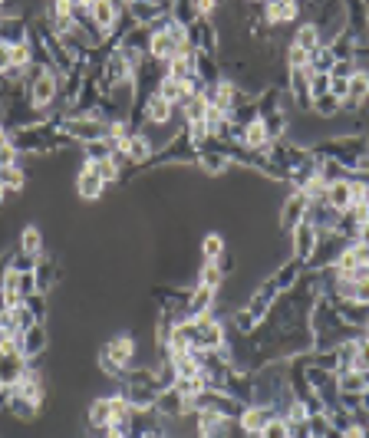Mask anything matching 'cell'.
I'll return each mask as SVG.
<instances>
[{"label": "cell", "instance_id": "44dd1931", "mask_svg": "<svg viewBox=\"0 0 369 438\" xmlns=\"http://www.w3.org/2000/svg\"><path fill=\"white\" fill-rule=\"evenodd\" d=\"M353 370H356V372H366L369 370V340L353 343Z\"/></svg>", "mask_w": 369, "mask_h": 438}, {"label": "cell", "instance_id": "7402d4cb", "mask_svg": "<svg viewBox=\"0 0 369 438\" xmlns=\"http://www.w3.org/2000/svg\"><path fill=\"white\" fill-rule=\"evenodd\" d=\"M293 46H300V50H307V53L320 50V36H317V26H303L300 34H297V44H293Z\"/></svg>", "mask_w": 369, "mask_h": 438}, {"label": "cell", "instance_id": "5bb4252c", "mask_svg": "<svg viewBox=\"0 0 369 438\" xmlns=\"http://www.w3.org/2000/svg\"><path fill=\"white\" fill-rule=\"evenodd\" d=\"M366 96H369V76L366 73H353L350 86H346V103L356 106V103H363Z\"/></svg>", "mask_w": 369, "mask_h": 438}, {"label": "cell", "instance_id": "5b68a950", "mask_svg": "<svg viewBox=\"0 0 369 438\" xmlns=\"http://www.w3.org/2000/svg\"><path fill=\"white\" fill-rule=\"evenodd\" d=\"M17 343H20V352H24L26 360H30V356H40V352L46 350V330H44V323H34L26 333H20Z\"/></svg>", "mask_w": 369, "mask_h": 438}, {"label": "cell", "instance_id": "9a60e30c", "mask_svg": "<svg viewBox=\"0 0 369 438\" xmlns=\"http://www.w3.org/2000/svg\"><path fill=\"white\" fill-rule=\"evenodd\" d=\"M24 172H20L17 165H7V168H0V185H4V191L7 195H17L20 188H24Z\"/></svg>", "mask_w": 369, "mask_h": 438}, {"label": "cell", "instance_id": "8fae6325", "mask_svg": "<svg viewBox=\"0 0 369 438\" xmlns=\"http://www.w3.org/2000/svg\"><path fill=\"white\" fill-rule=\"evenodd\" d=\"M267 4V20L271 24H283V20L297 17V0H264Z\"/></svg>", "mask_w": 369, "mask_h": 438}, {"label": "cell", "instance_id": "277c9868", "mask_svg": "<svg viewBox=\"0 0 369 438\" xmlns=\"http://www.w3.org/2000/svg\"><path fill=\"white\" fill-rule=\"evenodd\" d=\"M307 208H310V195L307 191H297V195L283 205V211H280V221H283V228H297V224L303 221V215H307Z\"/></svg>", "mask_w": 369, "mask_h": 438}, {"label": "cell", "instance_id": "4fadbf2b", "mask_svg": "<svg viewBox=\"0 0 369 438\" xmlns=\"http://www.w3.org/2000/svg\"><path fill=\"white\" fill-rule=\"evenodd\" d=\"M208 109H211V99H205L201 93H191L185 99V116H188V126L191 122H205L208 119Z\"/></svg>", "mask_w": 369, "mask_h": 438}, {"label": "cell", "instance_id": "83f0119b", "mask_svg": "<svg viewBox=\"0 0 369 438\" xmlns=\"http://www.w3.org/2000/svg\"><path fill=\"white\" fill-rule=\"evenodd\" d=\"M99 172V178L103 181H112V178H119V168H116V162H112V155L109 158H103V162H89Z\"/></svg>", "mask_w": 369, "mask_h": 438}, {"label": "cell", "instance_id": "2e32d148", "mask_svg": "<svg viewBox=\"0 0 369 438\" xmlns=\"http://www.w3.org/2000/svg\"><path fill=\"white\" fill-rule=\"evenodd\" d=\"M89 425H93V429H106V425H112L109 399H96V402L89 405Z\"/></svg>", "mask_w": 369, "mask_h": 438}, {"label": "cell", "instance_id": "30bf717a", "mask_svg": "<svg viewBox=\"0 0 369 438\" xmlns=\"http://www.w3.org/2000/svg\"><path fill=\"white\" fill-rule=\"evenodd\" d=\"M293 248H297V258H310L313 248H317V231L310 221H300L293 228Z\"/></svg>", "mask_w": 369, "mask_h": 438}, {"label": "cell", "instance_id": "f1b7e54d", "mask_svg": "<svg viewBox=\"0 0 369 438\" xmlns=\"http://www.w3.org/2000/svg\"><path fill=\"white\" fill-rule=\"evenodd\" d=\"M10 56H14V69H26L30 66V44L10 46Z\"/></svg>", "mask_w": 369, "mask_h": 438}, {"label": "cell", "instance_id": "ffe728a7", "mask_svg": "<svg viewBox=\"0 0 369 438\" xmlns=\"http://www.w3.org/2000/svg\"><path fill=\"white\" fill-rule=\"evenodd\" d=\"M126 152H129L132 162H146L148 155H152V148H148V138H146V136H132V138H129V148H126Z\"/></svg>", "mask_w": 369, "mask_h": 438}, {"label": "cell", "instance_id": "e575fe53", "mask_svg": "<svg viewBox=\"0 0 369 438\" xmlns=\"http://www.w3.org/2000/svg\"><path fill=\"white\" fill-rule=\"evenodd\" d=\"M198 7L205 10V14H211V7H215V0H198Z\"/></svg>", "mask_w": 369, "mask_h": 438}, {"label": "cell", "instance_id": "8992f818", "mask_svg": "<svg viewBox=\"0 0 369 438\" xmlns=\"http://www.w3.org/2000/svg\"><path fill=\"white\" fill-rule=\"evenodd\" d=\"M155 96H162L165 103H185V99L191 96V89H188V83H185V79H175V76H168V73H165Z\"/></svg>", "mask_w": 369, "mask_h": 438}, {"label": "cell", "instance_id": "7a4b0ae2", "mask_svg": "<svg viewBox=\"0 0 369 438\" xmlns=\"http://www.w3.org/2000/svg\"><path fill=\"white\" fill-rule=\"evenodd\" d=\"M103 352H106L103 356L106 370H122V366H129L132 352H136V340H132V336H116Z\"/></svg>", "mask_w": 369, "mask_h": 438}, {"label": "cell", "instance_id": "1f68e13d", "mask_svg": "<svg viewBox=\"0 0 369 438\" xmlns=\"http://www.w3.org/2000/svg\"><path fill=\"white\" fill-rule=\"evenodd\" d=\"M10 69H14V56H10V46H7V44H0V73L7 76Z\"/></svg>", "mask_w": 369, "mask_h": 438}, {"label": "cell", "instance_id": "3957f363", "mask_svg": "<svg viewBox=\"0 0 369 438\" xmlns=\"http://www.w3.org/2000/svg\"><path fill=\"white\" fill-rule=\"evenodd\" d=\"M53 96H56V76L53 73H40L34 79V86H30V106L44 109V106L53 103Z\"/></svg>", "mask_w": 369, "mask_h": 438}, {"label": "cell", "instance_id": "4316f807", "mask_svg": "<svg viewBox=\"0 0 369 438\" xmlns=\"http://www.w3.org/2000/svg\"><path fill=\"white\" fill-rule=\"evenodd\" d=\"M340 386H343V392L360 395L363 389H366V379H363V372H343V382H340Z\"/></svg>", "mask_w": 369, "mask_h": 438}, {"label": "cell", "instance_id": "52a82bcc", "mask_svg": "<svg viewBox=\"0 0 369 438\" xmlns=\"http://www.w3.org/2000/svg\"><path fill=\"white\" fill-rule=\"evenodd\" d=\"M323 198L333 211H346V208L353 205V185L350 181H333V185H326Z\"/></svg>", "mask_w": 369, "mask_h": 438}, {"label": "cell", "instance_id": "9c48e42d", "mask_svg": "<svg viewBox=\"0 0 369 438\" xmlns=\"http://www.w3.org/2000/svg\"><path fill=\"white\" fill-rule=\"evenodd\" d=\"M14 392L24 395V399H26L30 405H40V399H44V379L36 376V372L26 370V372H24V379H20L17 386H14Z\"/></svg>", "mask_w": 369, "mask_h": 438}, {"label": "cell", "instance_id": "ac0fdd59", "mask_svg": "<svg viewBox=\"0 0 369 438\" xmlns=\"http://www.w3.org/2000/svg\"><path fill=\"white\" fill-rule=\"evenodd\" d=\"M20 250L30 254V258H36V254L44 250V234L36 231V228H24V234H20Z\"/></svg>", "mask_w": 369, "mask_h": 438}, {"label": "cell", "instance_id": "d4e9b609", "mask_svg": "<svg viewBox=\"0 0 369 438\" xmlns=\"http://www.w3.org/2000/svg\"><path fill=\"white\" fill-rule=\"evenodd\" d=\"M340 103H343V99H336L333 93H323L320 99H313V106H317L320 116H333V112L340 109Z\"/></svg>", "mask_w": 369, "mask_h": 438}, {"label": "cell", "instance_id": "f546056e", "mask_svg": "<svg viewBox=\"0 0 369 438\" xmlns=\"http://www.w3.org/2000/svg\"><path fill=\"white\" fill-rule=\"evenodd\" d=\"M307 419H310L307 405H303V402H290V409H287V425H303Z\"/></svg>", "mask_w": 369, "mask_h": 438}, {"label": "cell", "instance_id": "4dcf8cb0", "mask_svg": "<svg viewBox=\"0 0 369 438\" xmlns=\"http://www.w3.org/2000/svg\"><path fill=\"white\" fill-rule=\"evenodd\" d=\"M307 60H310L307 50H300V46H290V66L293 69H303V66H307Z\"/></svg>", "mask_w": 369, "mask_h": 438}, {"label": "cell", "instance_id": "cb8c5ba5", "mask_svg": "<svg viewBox=\"0 0 369 438\" xmlns=\"http://www.w3.org/2000/svg\"><path fill=\"white\" fill-rule=\"evenodd\" d=\"M261 438H290V425L280 419H271L264 425V432H261Z\"/></svg>", "mask_w": 369, "mask_h": 438}, {"label": "cell", "instance_id": "6da1fadb", "mask_svg": "<svg viewBox=\"0 0 369 438\" xmlns=\"http://www.w3.org/2000/svg\"><path fill=\"white\" fill-rule=\"evenodd\" d=\"M24 372H26V356L20 352L17 340H7L0 346V386L14 389L24 379Z\"/></svg>", "mask_w": 369, "mask_h": 438}, {"label": "cell", "instance_id": "d6986e66", "mask_svg": "<svg viewBox=\"0 0 369 438\" xmlns=\"http://www.w3.org/2000/svg\"><path fill=\"white\" fill-rule=\"evenodd\" d=\"M244 142H248L251 148L267 146V122H264V119L248 122V129H244Z\"/></svg>", "mask_w": 369, "mask_h": 438}, {"label": "cell", "instance_id": "d6a6232c", "mask_svg": "<svg viewBox=\"0 0 369 438\" xmlns=\"http://www.w3.org/2000/svg\"><path fill=\"white\" fill-rule=\"evenodd\" d=\"M343 438H366V435H363V429H356V425H353V429L343 432Z\"/></svg>", "mask_w": 369, "mask_h": 438}, {"label": "cell", "instance_id": "836d02e7", "mask_svg": "<svg viewBox=\"0 0 369 438\" xmlns=\"http://www.w3.org/2000/svg\"><path fill=\"white\" fill-rule=\"evenodd\" d=\"M360 238H363V244H369V221L360 224Z\"/></svg>", "mask_w": 369, "mask_h": 438}, {"label": "cell", "instance_id": "ba28073f", "mask_svg": "<svg viewBox=\"0 0 369 438\" xmlns=\"http://www.w3.org/2000/svg\"><path fill=\"white\" fill-rule=\"evenodd\" d=\"M267 422H271V412H267L264 405H251V409L241 412V432H248V435H261Z\"/></svg>", "mask_w": 369, "mask_h": 438}, {"label": "cell", "instance_id": "484cf974", "mask_svg": "<svg viewBox=\"0 0 369 438\" xmlns=\"http://www.w3.org/2000/svg\"><path fill=\"white\" fill-rule=\"evenodd\" d=\"M218 284H221V270H218L215 260H205V270H201V287H211V290H215Z\"/></svg>", "mask_w": 369, "mask_h": 438}, {"label": "cell", "instance_id": "603a6c76", "mask_svg": "<svg viewBox=\"0 0 369 438\" xmlns=\"http://www.w3.org/2000/svg\"><path fill=\"white\" fill-rule=\"evenodd\" d=\"M201 254H205V260H215L218 264V258L224 254V241L218 238V234H208L205 244H201Z\"/></svg>", "mask_w": 369, "mask_h": 438}, {"label": "cell", "instance_id": "7c38bea8", "mask_svg": "<svg viewBox=\"0 0 369 438\" xmlns=\"http://www.w3.org/2000/svg\"><path fill=\"white\" fill-rule=\"evenodd\" d=\"M79 195L83 198H89V201H93V198H99V191H103V185L106 181L99 178V172H96L93 165H86V168H83V175H79Z\"/></svg>", "mask_w": 369, "mask_h": 438}, {"label": "cell", "instance_id": "e0dca14e", "mask_svg": "<svg viewBox=\"0 0 369 438\" xmlns=\"http://www.w3.org/2000/svg\"><path fill=\"white\" fill-rule=\"evenodd\" d=\"M146 116H148V122H168V116H172V103H165L162 96H152L148 99V106H146Z\"/></svg>", "mask_w": 369, "mask_h": 438}]
</instances>
